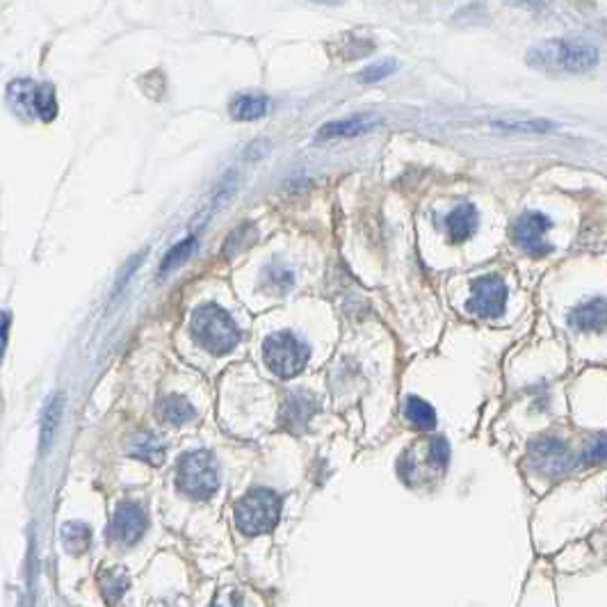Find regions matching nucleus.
I'll list each match as a JSON object with an SVG mask.
<instances>
[{"instance_id": "nucleus-1", "label": "nucleus", "mask_w": 607, "mask_h": 607, "mask_svg": "<svg viewBox=\"0 0 607 607\" xmlns=\"http://www.w3.org/2000/svg\"><path fill=\"white\" fill-rule=\"evenodd\" d=\"M527 64L541 72L584 73L598 64V51L587 43L551 39L527 51Z\"/></svg>"}, {"instance_id": "nucleus-2", "label": "nucleus", "mask_w": 607, "mask_h": 607, "mask_svg": "<svg viewBox=\"0 0 607 607\" xmlns=\"http://www.w3.org/2000/svg\"><path fill=\"white\" fill-rule=\"evenodd\" d=\"M190 332L195 341L215 356L228 354L240 342V329H237L236 320L217 304H204V306L195 309L190 320Z\"/></svg>"}, {"instance_id": "nucleus-3", "label": "nucleus", "mask_w": 607, "mask_h": 607, "mask_svg": "<svg viewBox=\"0 0 607 607\" xmlns=\"http://www.w3.org/2000/svg\"><path fill=\"white\" fill-rule=\"evenodd\" d=\"M281 516V498L276 491L267 489V487H256V489L247 491L233 507V518H236V527L247 536L267 535L275 530Z\"/></svg>"}, {"instance_id": "nucleus-4", "label": "nucleus", "mask_w": 607, "mask_h": 607, "mask_svg": "<svg viewBox=\"0 0 607 607\" xmlns=\"http://www.w3.org/2000/svg\"><path fill=\"white\" fill-rule=\"evenodd\" d=\"M176 487L192 500H208L219 489V468L213 455L206 450H192L176 464Z\"/></svg>"}, {"instance_id": "nucleus-5", "label": "nucleus", "mask_w": 607, "mask_h": 607, "mask_svg": "<svg viewBox=\"0 0 607 607\" xmlns=\"http://www.w3.org/2000/svg\"><path fill=\"white\" fill-rule=\"evenodd\" d=\"M7 103L12 112L19 114L28 121H43L51 124L57 117V94L55 87L46 82H34L28 78H21L7 85Z\"/></svg>"}, {"instance_id": "nucleus-6", "label": "nucleus", "mask_w": 607, "mask_h": 607, "mask_svg": "<svg viewBox=\"0 0 607 607\" xmlns=\"http://www.w3.org/2000/svg\"><path fill=\"white\" fill-rule=\"evenodd\" d=\"M311 359L309 345L290 332H276L263 342V361L281 380L297 377Z\"/></svg>"}, {"instance_id": "nucleus-7", "label": "nucleus", "mask_w": 607, "mask_h": 607, "mask_svg": "<svg viewBox=\"0 0 607 607\" xmlns=\"http://www.w3.org/2000/svg\"><path fill=\"white\" fill-rule=\"evenodd\" d=\"M507 306V285L498 275H484L473 281L468 299L470 313L479 318H498Z\"/></svg>"}, {"instance_id": "nucleus-8", "label": "nucleus", "mask_w": 607, "mask_h": 607, "mask_svg": "<svg viewBox=\"0 0 607 607\" xmlns=\"http://www.w3.org/2000/svg\"><path fill=\"white\" fill-rule=\"evenodd\" d=\"M418 448H420L422 452V459L425 461H411V459H404V457H400V464H398V470L400 475H402V479H407L409 484H418L420 479H428V475H425V470L429 473V479H432V475H438L443 468L448 466V457H450V448H448L446 438H429V441H420L418 443Z\"/></svg>"}, {"instance_id": "nucleus-9", "label": "nucleus", "mask_w": 607, "mask_h": 607, "mask_svg": "<svg viewBox=\"0 0 607 607\" xmlns=\"http://www.w3.org/2000/svg\"><path fill=\"white\" fill-rule=\"evenodd\" d=\"M551 226L553 222L544 213H523L514 222L512 237L530 256H545L551 252V245L545 242V233L551 231Z\"/></svg>"}, {"instance_id": "nucleus-10", "label": "nucleus", "mask_w": 607, "mask_h": 607, "mask_svg": "<svg viewBox=\"0 0 607 607\" xmlns=\"http://www.w3.org/2000/svg\"><path fill=\"white\" fill-rule=\"evenodd\" d=\"M144 530H147V514H144V509L138 503H133V500L119 503L108 527L110 539L126 545L138 544L142 539Z\"/></svg>"}, {"instance_id": "nucleus-11", "label": "nucleus", "mask_w": 607, "mask_h": 607, "mask_svg": "<svg viewBox=\"0 0 607 607\" xmlns=\"http://www.w3.org/2000/svg\"><path fill=\"white\" fill-rule=\"evenodd\" d=\"M530 459L539 473L545 477H560L569 470V448L560 438H539L530 446Z\"/></svg>"}, {"instance_id": "nucleus-12", "label": "nucleus", "mask_w": 607, "mask_h": 607, "mask_svg": "<svg viewBox=\"0 0 607 607\" xmlns=\"http://www.w3.org/2000/svg\"><path fill=\"white\" fill-rule=\"evenodd\" d=\"M318 409L320 402L315 400V395L306 393V390H294V393L285 400L279 420L285 429H290V432H304L311 418L318 413Z\"/></svg>"}, {"instance_id": "nucleus-13", "label": "nucleus", "mask_w": 607, "mask_h": 607, "mask_svg": "<svg viewBox=\"0 0 607 607\" xmlns=\"http://www.w3.org/2000/svg\"><path fill=\"white\" fill-rule=\"evenodd\" d=\"M569 324L578 332H602L607 327V299L593 297L571 311Z\"/></svg>"}, {"instance_id": "nucleus-14", "label": "nucleus", "mask_w": 607, "mask_h": 607, "mask_svg": "<svg viewBox=\"0 0 607 607\" xmlns=\"http://www.w3.org/2000/svg\"><path fill=\"white\" fill-rule=\"evenodd\" d=\"M377 124H380V119L371 117V114H366V117L341 119V121H329V124H324L323 129L318 130L315 140H318V142H324V140H327L329 142V140L356 138V135L372 130Z\"/></svg>"}, {"instance_id": "nucleus-15", "label": "nucleus", "mask_w": 607, "mask_h": 607, "mask_svg": "<svg viewBox=\"0 0 607 607\" xmlns=\"http://www.w3.org/2000/svg\"><path fill=\"white\" fill-rule=\"evenodd\" d=\"M479 215L477 208L473 204H459L452 213H448L446 217V231L450 242H466L475 231H477Z\"/></svg>"}, {"instance_id": "nucleus-16", "label": "nucleus", "mask_w": 607, "mask_h": 607, "mask_svg": "<svg viewBox=\"0 0 607 607\" xmlns=\"http://www.w3.org/2000/svg\"><path fill=\"white\" fill-rule=\"evenodd\" d=\"M270 99L265 94H237L228 105V114L236 121H256L265 117Z\"/></svg>"}, {"instance_id": "nucleus-17", "label": "nucleus", "mask_w": 607, "mask_h": 607, "mask_svg": "<svg viewBox=\"0 0 607 607\" xmlns=\"http://www.w3.org/2000/svg\"><path fill=\"white\" fill-rule=\"evenodd\" d=\"M404 418L422 432L437 428V411L432 409V404L425 402L422 398H416V395H409L407 402H404Z\"/></svg>"}, {"instance_id": "nucleus-18", "label": "nucleus", "mask_w": 607, "mask_h": 607, "mask_svg": "<svg viewBox=\"0 0 607 607\" xmlns=\"http://www.w3.org/2000/svg\"><path fill=\"white\" fill-rule=\"evenodd\" d=\"M158 416L165 422H171V425H186L195 418V407L180 395H165L160 400V407H158Z\"/></svg>"}, {"instance_id": "nucleus-19", "label": "nucleus", "mask_w": 607, "mask_h": 607, "mask_svg": "<svg viewBox=\"0 0 607 607\" xmlns=\"http://www.w3.org/2000/svg\"><path fill=\"white\" fill-rule=\"evenodd\" d=\"M129 452L133 457H138V459L149 461V464H160L162 457H165V446H162L156 434L142 432L130 438Z\"/></svg>"}, {"instance_id": "nucleus-20", "label": "nucleus", "mask_w": 607, "mask_h": 607, "mask_svg": "<svg viewBox=\"0 0 607 607\" xmlns=\"http://www.w3.org/2000/svg\"><path fill=\"white\" fill-rule=\"evenodd\" d=\"M99 580H101V587H103L105 601L112 602V605H117L119 598L124 596L126 589H129V575L119 569H103V573H101Z\"/></svg>"}, {"instance_id": "nucleus-21", "label": "nucleus", "mask_w": 607, "mask_h": 607, "mask_svg": "<svg viewBox=\"0 0 607 607\" xmlns=\"http://www.w3.org/2000/svg\"><path fill=\"white\" fill-rule=\"evenodd\" d=\"M195 247H197V237L195 236H190V237H186V240L176 242L174 247H171L169 252L165 254V258H162V263H160V276L169 275V272L176 270V267H178L180 263H186L188 258H190V254L195 252Z\"/></svg>"}, {"instance_id": "nucleus-22", "label": "nucleus", "mask_w": 607, "mask_h": 607, "mask_svg": "<svg viewBox=\"0 0 607 607\" xmlns=\"http://www.w3.org/2000/svg\"><path fill=\"white\" fill-rule=\"evenodd\" d=\"M63 539L64 545H67V551L82 553L87 545H90L92 532L85 523H67V525L63 527Z\"/></svg>"}, {"instance_id": "nucleus-23", "label": "nucleus", "mask_w": 607, "mask_h": 607, "mask_svg": "<svg viewBox=\"0 0 607 607\" xmlns=\"http://www.w3.org/2000/svg\"><path fill=\"white\" fill-rule=\"evenodd\" d=\"M395 69H398V63L389 57V60H381V63H375L368 69H363V73H359V82L372 85V82H380V81H384V78L393 76Z\"/></svg>"}, {"instance_id": "nucleus-24", "label": "nucleus", "mask_w": 607, "mask_h": 607, "mask_svg": "<svg viewBox=\"0 0 607 607\" xmlns=\"http://www.w3.org/2000/svg\"><path fill=\"white\" fill-rule=\"evenodd\" d=\"M265 279L270 288L279 290V293H285V290L293 285V272L285 270V267H267Z\"/></svg>"}, {"instance_id": "nucleus-25", "label": "nucleus", "mask_w": 607, "mask_h": 607, "mask_svg": "<svg viewBox=\"0 0 607 607\" xmlns=\"http://www.w3.org/2000/svg\"><path fill=\"white\" fill-rule=\"evenodd\" d=\"M583 459H584V464H601V461L607 459V437H605V434L596 437L592 443H589L587 448H584Z\"/></svg>"}, {"instance_id": "nucleus-26", "label": "nucleus", "mask_w": 607, "mask_h": 607, "mask_svg": "<svg viewBox=\"0 0 607 607\" xmlns=\"http://www.w3.org/2000/svg\"><path fill=\"white\" fill-rule=\"evenodd\" d=\"M60 411H63V407H60V400H53V402L48 404L46 416H43V434H42L43 448H48V441L53 438V432H55V425H57V418H60Z\"/></svg>"}, {"instance_id": "nucleus-27", "label": "nucleus", "mask_w": 607, "mask_h": 607, "mask_svg": "<svg viewBox=\"0 0 607 607\" xmlns=\"http://www.w3.org/2000/svg\"><path fill=\"white\" fill-rule=\"evenodd\" d=\"M210 607H242L240 592H236V589H231V587L222 589L219 593H215L213 605Z\"/></svg>"}, {"instance_id": "nucleus-28", "label": "nucleus", "mask_w": 607, "mask_h": 607, "mask_svg": "<svg viewBox=\"0 0 607 607\" xmlns=\"http://www.w3.org/2000/svg\"><path fill=\"white\" fill-rule=\"evenodd\" d=\"M7 329H10V313H3V347L7 345Z\"/></svg>"}, {"instance_id": "nucleus-29", "label": "nucleus", "mask_w": 607, "mask_h": 607, "mask_svg": "<svg viewBox=\"0 0 607 607\" xmlns=\"http://www.w3.org/2000/svg\"><path fill=\"white\" fill-rule=\"evenodd\" d=\"M313 3H320V5H341L345 0H313Z\"/></svg>"}]
</instances>
